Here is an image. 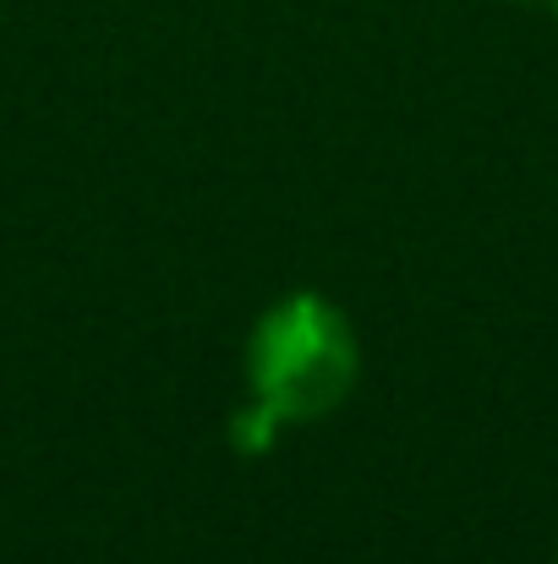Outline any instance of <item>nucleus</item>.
Here are the masks:
<instances>
[{
	"label": "nucleus",
	"instance_id": "obj_1",
	"mask_svg": "<svg viewBox=\"0 0 558 564\" xmlns=\"http://www.w3.org/2000/svg\"><path fill=\"white\" fill-rule=\"evenodd\" d=\"M357 373H362L357 329L318 291L280 296L247 335V383L285 422L329 416L357 389Z\"/></svg>",
	"mask_w": 558,
	"mask_h": 564
},
{
	"label": "nucleus",
	"instance_id": "obj_2",
	"mask_svg": "<svg viewBox=\"0 0 558 564\" xmlns=\"http://www.w3.org/2000/svg\"><path fill=\"white\" fill-rule=\"evenodd\" d=\"M280 427H285V416H280L269 400L252 394V400L230 416L225 433H230V449H236V455H269V449L280 444Z\"/></svg>",
	"mask_w": 558,
	"mask_h": 564
},
{
	"label": "nucleus",
	"instance_id": "obj_3",
	"mask_svg": "<svg viewBox=\"0 0 558 564\" xmlns=\"http://www.w3.org/2000/svg\"><path fill=\"white\" fill-rule=\"evenodd\" d=\"M543 6H548V11H554V17H558V0H543Z\"/></svg>",
	"mask_w": 558,
	"mask_h": 564
}]
</instances>
